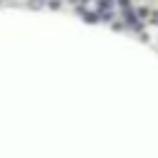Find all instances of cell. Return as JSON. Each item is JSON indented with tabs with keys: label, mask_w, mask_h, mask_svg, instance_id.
<instances>
[]
</instances>
